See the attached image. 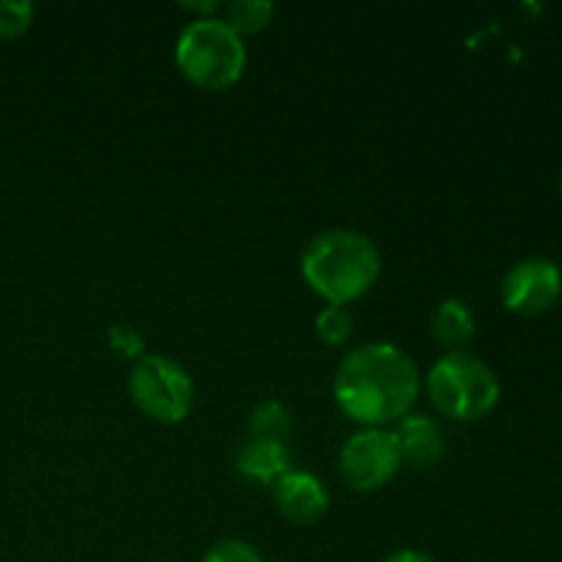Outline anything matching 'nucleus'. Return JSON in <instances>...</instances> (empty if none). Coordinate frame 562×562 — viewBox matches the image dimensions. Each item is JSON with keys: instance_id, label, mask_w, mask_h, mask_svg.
<instances>
[{"instance_id": "20", "label": "nucleus", "mask_w": 562, "mask_h": 562, "mask_svg": "<svg viewBox=\"0 0 562 562\" xmlns=\"http://www.w3.org/2000/svg\"><path fill=\"white\" fill-rule=\"evenodd\" d=\"M560 192H562V173H560Z\"/></svg>"}, {"instance_id": "18", "label": "nucleus", "mask_w": 562, "mask_h": 562, "mask_svg": "<svg viewBox=\"0 0 562 562\" xmlns=\"http://www.w3.org/2000/svg\"><path fill=\"white\" fill-rule=\"evenodd\" d=\"M181 9L192 11V20H203V16H217L220 3L217 0H184Z\"/></svg>"}, {"instance_id": "5", "label": "nucleus", "mask_w": 562, "mask_h": 562, "mask_svg": "<svg viewBox=\"0 0 562 562\" xmlns=\"http://www.w3.org/2000/svg\"><path fill=\"white\" fill-rule=\"evenodd\" d=\"M130 395L154 423L179 426L195 404V384L181 362L146 351L130 371Z\"/></svg>"}, {"instance_id": "7", "label": "nucleus", "mask_w": 562, "mask_h": 562, "mask_svg": "<svg viewBox=\"0 0 562 562\" xmlns=\"http://www.w3.org/2000/svg\"><path fill=\"white\" fill-rule=\"evenodd\" d=\"M499 294L508 311L521 316L547 313L562 294V272L554 261L541 256L521 258L505 272Z\"/></svg>"}, {"instance_id": "6", "label": "nucleus", "mask_w": 562, "mask_h": 562, "mask_svg": "<svg viewBox=\"0 0 562 562\" xmlns=\"http://www.w3.org/2000/svg\"><path fill=\"white\" fill-rule=\"evenodd\" d=\"M401 467L404 461L390 428H362L346 439L338 453V475L351 492H379L398 475Z\"/></svg>"}, {"instance_id": "10", "label": "nucleus", "mask_w": 562, "mask_h": 562, "mask_svg": "<svg viewBox=\"0 0 562 562\" xmlns=\"http://www.w3.org/2000/svg\"><path fill=\"white\" fill-rule=\"evenodd\" d=\"M236 470H239V475L247 477V481L274 486L285 472H291L289 445L247 437L239 456H236Z\"/></svg>"}, {"instance_id": "4", "label": "nucleus", "mask_w": 562, "mask_h": 562, "mask_svg": "<svg viewBox=\"0 0 562 562\" xmlns=\"http://www.w3.org/2000/svg\"><path fill=\"white\" fill-rule=\"evenodd\" d=\"M428 401L442 417L475 423L499 404V379L481 357L470 351H445L426 376Z\"/></svg>"}, {"instance_id": "14", "label": "nucleus", "mask_w": 562, "mask_h": 562, "mask_svg": "<svg viewBox=\"0 0 562 562\" xmlns=\"http://www.w3.org/2000/svg\"><path fill=\"white\" fill-rule=\"evenodd\" d=\"M355 333V316L344 305H327L316 316V335L327 346H344Z\"/></svg>"}, {"instance_id": "2", "label": "nucleus", "mask_w": 562, "mask_h": 562, "mask_svg": "<svg viewBox=\"0 0 562 562\" xmlns=\"http://www.w3.org/2000/svg\"><path fill=\"white\" fill-rule=\"evenodd\" d=\"M300 269L305 283L327 305L346 307L376 285L382 274V252L360 231L329 228L307 241Z\"/></svg>"}, {"instance_id": "12", "label": "nucleus", "mask_w": 562, "mask_h": 562, "mask_svg": "<svg viewBox=\"0 0 562 562\" xmlns=\"http://www.w3.org/2000/svg\"><path fill=\"white\" fill-rule=\"evenodd\" d=\"M291 412L280 401H261L247 417V434L250 439H267V442H285L291 437Z\"/></svg>"}, {"instance_id": "8", "label": "nucleus", "mask_w": 562, "mask_h": 562, "mask_svg": "<svg viewBox=\"0 0 562 562\" xmlns=\"http://www.w3.org/2000/svg\"><path fill=\"white\" fill-rule=\"evenodd\" d=\"M272 499L280 516L291 525H316L329 510V492L313 472L291 470L272 486Z\"/></svg>"}, {"instance_id": "19", "label": "nucleus", "mask_w": 562, "mask_h": 562, "mask_svg": "<svg viewBox=\"0 0 562 562\" xmlns=\"http://www.w3.org/2000/svg\"><path fill=\"white\" fill-rule=\"evenodd\" d=\"M384 562H437L431 554L420 552V549H398L390 558H384Z\"/></svg>"}, {"instance_id": "15", "label": "nucleus", "mask_w": 562, "mask_h": 562, "mask_svg": "<svg viewBox=\"0 0 562 562\" xmlns=\"http://www.w3.org/2000/svg\"><path fill=\"white\" fill-rule=\"evenodd\" d=\"M108 344L110 349L115 351V357H121V360L137 362L146 355V338H143L140 329L132 327V324H113V327L108 329Z\"/></svg>"}, {"instance_id": "1", "label": "nucleus", "mask_w": 562, "mask_h": 562, "mask_svg": "<svg viewBox=\"0 0 562 562\" xmlns=\"http://www.w3.org/2000/svg\"><path fill=\"white\" fill-rule=\"evenodd\" d=\"M420 371L401 346L387 340L357 346L333 379V393L340 412L362 428H387L412 415L420 395Z\"/></svg>"}, {"instance_id": "3", "label": "nucleus", "mask_w": 562, "mask_h": 562, "mask_svg": "<svg viewBox=\"0 0 562 562\" xmlns=\"http://www.w3.org/2000/svg\"><path fill=\"white\" fill-rule=\"evenodd\" d=\"M176 66L203 91L236 86L247 69L245 38L236 36L223 16H203L181 27L176 38Z\"/></svg>"}, {"instance_id": "13", "label": "nucleus", "mask_w": 562, "mask_h": 562, "mask_svg": "<svg viewBox=\"0 0 562 562\" xmlns=\"http://www.w3.org/2000/svg\"><path fill=\"white\" fill-rule=\"evenodd\" d=\"M274 16V3L269 0H231L225 5L223 22L236 33V36H252V33H261L263 27L272 22Z\"/></svg>"}, {"instance_id": "16", "label": "nucleus", "mask_w": 562, "mask_h": 562, "mask_svg": "<svg viewBox=\"0 0 562 562\" xmlns=\"http://www.w3.org/2000/svg\"><path fill=\"white\" fill-rule=\"evenodd\" d=\"M33 3L27 0H0V38H16L31 27Z\"/></svg>"}, {"instance_id": "17", "label": "nucleus", "mask_w": 562, "mask_h": 562, "mask_svg": "<svg viewBox=\"0 0 562 562\" xmlns=\"http://www.w3.org/2000/svg\"><path fill=\"white\" fill-rule=\"evenodd\" d=\"M201 562H263L252 543L239 541V538H223L214 543Z\"/></svg>"}, {"instance_id": "11", "label": "nucleus", "mask_w": 562, "mask_h": 562, "mask_svg": "<svg viewBox=\"0 0 562 562\" xmlns=\"http://www.w3.org/2000/svg\"><path fill=\"white\" fill-rule=\"evenodd\" d=\"M431 335L442 349L464 351L475 338V316L464 300H442L431 313Z\"/></svg>"}, {"instance_id": "9", "label": "nucleus", "mask_w": 562, "mask_h": 562, "mask_svg": "<svg viewBox=\"0 0 562 562\" xmlns=\"http://www.w3.org/2000/svg\"><path fill=\"white\" fill-rule=\"evenodd\" d=\"M395 442L401 461L415 470H434L445 456V434L439 423L428 415H406L395 423Z\"/></svg>"}]
</instances>
